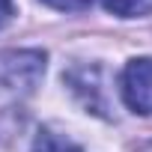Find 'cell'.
<instances>
[{
    "mask_svg": "<svg viewBox=\"0 0 152 152\" xmlns=\"http://www.w3.org/2000/svg\"><path fill=\"white\" fill-rule=\"evenodd\" d=\"M45 72L42 51H9L0 54V99H21L33 93Z\"/></svg>",
    "mask_w": 152,
    "mask_h": 152,
    "instance_id": "cell-1",
    "label": "cell"
},
{
    "mask_svg": "<svg viewBox=\"0 0 152 152\" xmlns=\"http://www.w3.org/2000/svg\"><path fill=\"white\" fill-rule=\"evenodd\" d=\"M122 99L134 113H152V57L128 60L119 81Z\"/></svg>",
    "mask_w": 152,
    "mask_h": 152,
    "instance_id": "cell-2",
    "label": "cell"
},
{
    "mask_svg": "<svg viewBox=\"0 0 152 152\" xmlns=\"http://www.w3.org/2000/svg\"><path fill=\"white\" fill-rule=\"evenodd\" d=\"M99 69L96 66H84V69H72L69 75H66V81L72 84V90L78 93L81 99H84V104L93 110V113H102V116H107V102H104V96H102V87H99Z\"/></svg>",
    "mask_w": 152,
    "mask_h": 152,
    "instance_id": "cell-3",
    "label": "cell"
},
{
    "mask_svg": "<svg viewBox=\"0 0 152 152\" xmlns=\"http://www.w3.org/2000/svg\"><path fill=\"white\" fill-rule=\"evenodd\" d=\"M33 152H84L78 143H72L69 137L51 131V128H42L33 140Z\"/></svg>",
    "mask_w": 152,
    "mask_h": 152,
    "instance_id": "cell-4",
    "label": "cell"
},
{
    "mask_svg": "<svg viewBox=\"0 0 152 152\" xmlns=\"http://www.w3.org/2000/svg\"><path fill=\"white\" fill-rule=\"evenodd\" d=\"M102 3L107 12L122 15V18H134V15H143L152 9V0H102Z\"/></svg>",
    "mask_w": 152,
    "mask_h": 152,
    "instance_id": "cell-5",
    "label": "cell"
},
{
    "mask_svg": "<svg viewBox=\"0 0 152 152\" xmlns=\"http://www.w3.org/2000/svg\"><path fill=\"white\" fill-rule=\"evenodd\" d=\"M42 3H48L60 12H78V9H87L93 0H42Z\"/></svg>",
    "mask_w": 152,
    "mask_h": 152,
    "instance_id": "cell-6",
    "label": "cell"
},
{
    "mask_svg": "<svg viewBox=\"0 0 152 152\" xmlns=\"http://www.w3.org/2000/svg\"><path fill=\"white\" fill-rule=\"evenodd\" d=\"M15 18V3L12 0H0V27H6Z\"/></svg>",
    "mask_w": 152,
    "mask_h": 152,
    "instance_id": "cell-7",
    "label": "cell"
},
{
    "mask_svg": "<svg viewBox=\"0 0 152 152\" xmlns=\"http://www.w3.org/2000/svg\"><path fill=\"white\" fill-rule=\"evenodd\" d=\"M140 152H152V143H149V146H146V149H140Z\"/></svg>",
    "mask_w": 152,
    "mask_h": 152,
    "instance_id": "cell-8",
    "label": "cell"
}]
</instances>
